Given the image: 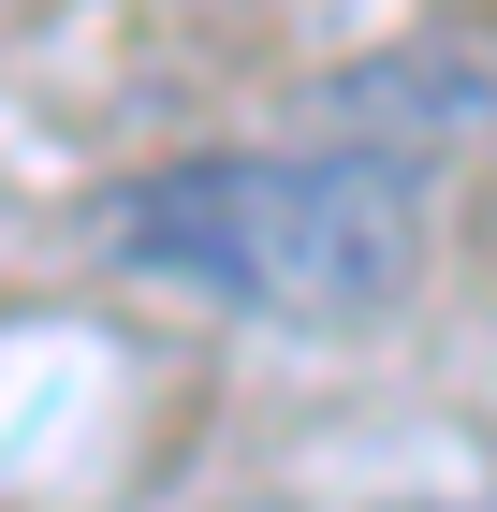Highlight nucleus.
Returning <instances> with one entry per match:
<instances>
[{"label":"nucleus","instance_id":"nucleus-1","mask_svg":"<svg viewBox=\"0 0 497 512\" xmlns=\"http://www.w3.org/2000/svg\"><path fill=\"white\" fill-rule=\"evenodd\" d=\"M117 264L147 293H191L220 322L278 337H351L410 308L424 278V161L351 132V147H205L117 191Z\"/></svg>","mask_w":497,"mask_h":512}]
</instances>
